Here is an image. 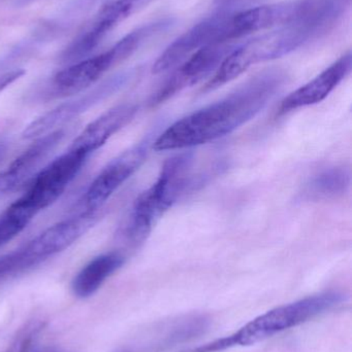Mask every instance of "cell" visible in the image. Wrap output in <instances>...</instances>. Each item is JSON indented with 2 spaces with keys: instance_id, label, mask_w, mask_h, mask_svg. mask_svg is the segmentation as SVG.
Returning <instances> with one entry per match:
<instances>
[{
  "instance_id": "6da1fadb",
  "label": "cell",
  "mask_w": 352,
  "mask_h": 352,
  "mask_svg": "<svg viewBox=\"0 0 352 352\" xmlns=\"http://www.w3.org/2000/svg\"><path fill=\"white\" fill-rule=\"evenodd\" d=\"M278 68L265 70L217 102L186 116L157 136L158 152L184 150L215 142L233 133L258 116L287 82Z\"/></svg>"
},
{
  "instance_id": "7a4b0ae2",
  "label": "cell",
  "mask_w": 352,
  "mask_h": 352,
  "mask_svg": "<svg viewBox=\"0 0 352 352\" xmlns=\"http://www.w3.org/2000/svg\"><path fill=\"white\" fill-rule=\"evenodd\" d=\"M336 25L329 22L300 23L264 31L262 34L238 43L205 85L203 91L216 90L239 78L256 64L284 57L324 36Z\"/></svg>"
},
{
  "instance_id": "3957f363",
  "label": "cell",
  "mask_w": 352,
  "mask_h": 352,
  "mask_svg": "<svg viewBox=\"0 0 352 352\" xmlns=\"http://www.w3.org/2000/svg\"><path fill=\"white\" fill-rule=\"evenodd\" d=\"M172 25L173 20L167 18L134 29L107 51L70 64L54 74L51 80L37 90L34 96L39 100H52L72 96L90 89L105 72L127 59L148 39L167 30Z\"/></svg>"
},
{
  "instance_id": "277c9868",
  "label": "cell",
  "mask_w": 352,
  "mask_h": 352,
  "mask_svg": "<svg viewBox=\"0 0 352 352\" xmlns=\"http://www.w3.org/2000/svg\"><path fill=\"white\" fill-rule=\"evenodd\" d=\"M192 162L191 153H183L165 161L156 182L134 201L121 234L130 245H141L158 219L191 186Z\"/></svg>"
},
{
  "instance_id": "5b68a950",
  "label": "cell",
  "mask_w": 352,
  "mask_h": 352,
  "mask_svg": "<svg viewBox=\"0 0 352 352\" xmlns=\"http://www.w3.org/2000/svg\"><path fill=\"white\" fill-rule=\"evenodd\" d=\"M343 301H345V296L339 292H327L310 296L274 308L225 338L182 352H221L235 347L251 346L289 329L305 324Z\"/></svg>"
},
{
  "instance_id": "8992f818",
  "label": "cell",
  "mask_w": 352,
  "mask_h": 352,
  "mask_svg": "<svg viewBox=\"0 0 352 352\" xmlns=\"http://www.w3.org/2000/svg\"><path fill=\"white\" fill-rule=\"evenodd\" d=\"M101 209H82L43 230L39 235L14 252L17 263L23 272L35 268L76 243L101 217Z\"/></svg>"
},
{
  "instance_id": "52a82bcc",
  "label": "cell",
  "mask_w": 352,
  "mask_h": 352,
  "mask_svg": "<svg viewBox=\"0 0 352 352\" xmlns=\"http://www.w3.org/2000/svg\"><path fill=\"white\" fill-rule=\"evenodd\" d=\"M89 158L90 156L84 152L68 148L63 154L39 169L16 202L37 217L65 192Z\"/></svg>"
},
{
  "instance_id": "ba28073f",
  "label": "cell",
  "mask_w": 352,
  "mask_h": 352,
  "mask_svg": "<svg viewBox=\"0 0 352 352\" xmlns=\"http://www.w3.org/2000/svg\"><path fill=\"white\" fill-rule=\"evenodd\" d=\"M132 78V72H120L93 87L84 94L61 103L27 125L22 132V138L27 140H37L45 134L65 128L70 122L78 119L83 113L123 88Z\"/></svg>"
},
{
  "instance_id": "9c48e42d",
  "label": "cell",
  "mask_w": 352,
  "mask_h": 352,
  "mask_svg": "<svg viewBox=\"0 0 352 352\" xmlns=\"http://www.w3.org/2000/svg\"><path fill=\"white\" fill-rule=\"evenodd\" d=\"M154 133L148 134L138 144L110 161L89 184L80 200L82 209H101L148 158L154 142Z\"/></svg>"
},
{
  "instance_id": "30bf717a",
  "label": "cell",
  "mask_w": 352,
  "mask_h": 352,
  "mask_svg": "<svg viewBox=\"0 0 352 352\" xmlns=\"http://www.w3.org/2000/svg\"><path fill=\"white\" fill-rule=\"evenodd\" d=\"M229 10H219L196 23L174 41L159 56L152 67L154 74L175 69L182 62L203 47L227 41V21Z\"/></svg>"
},
{
  "instance_id": "8fae6325",
  "label": "cell",
  "mask_w": 352,
  "mask_h": 352,
  "mask_svg": "<svg viewBox=\"0 0 352 352\" xmlns=\"http://www.w3.org/2000/svg\"><path fill=\"white\" fill-rule=\"evenodd\" d=\"M144 1L146 0H109L105 2L74 41L63 50L59 57L60 62L70 65L88 58L105 37Z\"/></svg>"
},
{
  "instance_id": "7c38bea8",
  "label": "cell",
  "mask_w": 352,
  "mask_h": 352,
  "mask_svg": "<svg viewBox=\"0 0 352 352\" xmlns=\"http://www.w3.org/2000/svg\"><path fill=\"white\" fill-rule=\"evenodd\" d=\"M238 43L207 45L182 62L153 95L151 105L161 104L187 87L212 76Z\"/></svg>"
},
{
  "instance_id": "4fadbf2b",
  "label": "cell",
  "mask_w": 352,
  "mask_h": 352,
  "mask_svg": "<svg viewBox=\"0 0 352 352\" xmlns=\"http://www.w3.org/2000/svg\"><path fill=\"white\" fill-rule=\"evenodd\" d=\"M68 134L65 128L33 140L32 144L0 171V198L26 186L39 173V167L61 144Z\"/></svg>"
},
{
  "instance_id": "5bb4252c",
  "label": "cell",
  "mask_w": 352,
  "mask_h": 352,
  "mask_svg": "<svg viewBox=\"0 0 352 352\" xmlns=\"http://www.w3.org/2000/svg\"><path fill=\"white\" fill-rule=\"evenodd\" d=\"M352 69V55L349 51L313 80L291 92L281 101L278 115H287L302 107H311L324 101L347 76Z\"/></svg>"
},
{
  "instance_id": "9a60e30c",
  "label": "cell",
  "mask_w": 352,
  "mask_h": 352,
  "mask_svg": "<svg viewBox=\"0 0 352 352\" xmlns=\"http://www.w3.org/2000/svg\"><path fill=\"white\" fill-rule=\"evenodd\" d=\"M138 105L122 103L112 107L91 122L72 142L70 148L91 155L105 146L110 138L128 125L138 113Z\"/></svg>"
},
{
  "instance_id": "2e32d148",
  "label": "cell",
  "mask_w": 352,
  "mask_h": 352,
  "mask_svg": "<svg viewBox=\"0 0 352 352\" xmlns=\"http://www.w3.org/2000/svg\"><path fill=\"white\" fill-rule=\"evenodd\" d=\"M125 256L120 252H105L95 256L72 279V293L81 299L94 295L125 264Z\"/></svg>"
},
{
  "instance_id": "e0dca14e",
  "label": "cell",
  "mask_w": 352,
  "mask_h": 352,
  "mask_svg": "<svg viewBox=\"0 0 352 352\" xmlns=\"http://www.w3.org/2000/svg\"><path fill=\"white\" fill-rule=\"evenodd\" d=\"M351 170L345 167H332L320 171L306 184L303 198L318 201L336 198L351 186Z\"/></svg>"
},
{
  "instance_id": "ac0fdd59",
  "label": "cell",
  "mask_w": 352,
  "mask_h": 352,
  "mask_svg": "<svg viewBox=\"0 0 352 352\" xmlns=\"http://www.w3.org/2000/svg\"><path fill=\"white\" fill-rule=\"evenodd\" d=\"M34 217L16 201L2 211L0 213V250L16 238Z\"/></svg>"
},
{
  "instance_id": "d6986e66",
  "label": "cell",
  "mask_w": 352,
  "mask_h": 352,
  "mask_svg": "<svg viewBox=\"0 0 352 352\" xmlns=\"http://www.w3.org/2000/svg\"><path fill=\"white\" fill-rule=\"evenodd\" d=\"M43 328H45V322L37 318L25 322L19 329L14 339L10 341V345L2 352H29Z\"/></svg>"
},
{
  "instance_id": "ffe728a7",
  "label": "cell",
  "mask_w": 352,
  "mask_h": 352,
  "mask_svg": "<svg viewBox=\"0 0 352 352\" xmlns=\"http://www.w3.org/2000/svg\"><path fill=\"white\" fill-rule=\"evenodd\" d=\"M25 72L20 68L10 70L6 74H0V94L10 85L14 84L17 80L24 76Z\"/></svg>"
},
{
  "instance_id": "44dd1931",
  "label": "cell",
  "mask_w": 352,
  "mask_h": 352,
  "mask_svg": "<svg viewBox=\"0 0 352 352\" xmlns=\"http://www.w3.org/2000/svg\"><path fill=\"white\" fill-rule=\"evenodd\" d=\"M8 146H10V144H8V140H0V163L6 158V154H8Z\"/></svg>"
},
{
  "instance_id": "7402d4cb",
  "label": "cell",
  "mask_w": 352,
  "mask_h": 352,
  "mask_svg": "<svg viewBox=\"0 0 352 352\" xmlns=\"http://www.w3.org/2000/svg\"><path fill=\"white\" fill-rule=\"evenodd\" d=\"M237 1V0H214L215 3L217 4V6H219V8H227V6H231V4H233L234 2Z\"/></svg>"
},
{
  "instance_id": "603a6c76",
  "label": "cell",
  "mask_w": 352,
  "mask_h": 352,
  "mask_svg": "<svg viewBox=\"0 0 352 352\" xmlns=\"http://www.w3.org/2000/svg\"><path fill=\"white\" fill-rule=\"evenodd\" d=\"M34 352H62V351H60L59 349H57V347L45 346V347H43V349H37V351H35Z\"/></svg>"
},
{
  "instance_id": "cb8c5ba5",
  "label": "cell",
  "mask_w": 352,
  "mask_h": 352,
  "mask_svg": "<svg viewBox=\"0 0 352 352\" xmlns=\"http://www.w3.org/2000/svg\"><path fill=\"white\" fill-rule=\"evenodd\" d=\"M121 352H127V351H121Z\"/></svg>"
}]
</instances>
